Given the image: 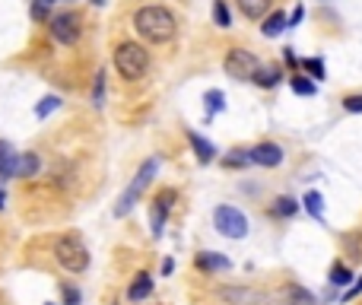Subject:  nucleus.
I'll return each instance as SVG.
<instances>
[{"instance_id":"nucleus-26","label":"nucleus","mask_w":362,"mask_h":305,"mask_svg":"<svg viewBox=\"0 0 362 305\" xmlns=\"http://www.w3.org/2000/svg\"><path fill=\"white\" fill-rule=\"evenodd\" d=\"M213 23L219 25V29H229V25H232V13H229L226 0H213Z\"/></svg>"},{"instance_id":"nucleus-27","label":"nucleus","mask_w":362,"mask_h":305,"mask_svg":"<svg viewBox=\"0 0 362 305\" xmlns=\"http://www.w3.org/2000/svg\"><path fill=\"white\" fill-rule=\"evenodd\" d=\"M349 280H353V270H349L346 264L330 267V286H349Z\"/></svg>"},{"instance_id":"nucleus-15","label":"nucleus","mask_w":362,"mask_h":305,"mask_svg":"<svg viewBox=\"0 0 362 305\" xmlns=\"http://www.w3.org/2000/svg\"><path fill=\"white\" fill-rule=\"evenodd\" d=\"M283 299H286L289 305H318V296H315V292H308L305 286H298V283L283 286Z\"/></svg>"},{"instance_id":"nucleus-10","label":"nucleus","mask_w":362,"mask_h":305,"mask_svg":"<svg viewBox=\"0 0 362 305\" xmlns=\"http://www.w3.org/2000/svg\"><path fill=\"white\" fill-rule=\"evenodd\" d=\"M251 162H254V165H264V169H277V165L283 162V146H279V143H270V140H264V143L251 146Z\"/></svg>"},{"instance_id":"nucleus-23","label":"nucleus","mask_w":362,"mask_h":305,"mask_svg":"<svg viewBox=\"0 0 362 305\" xmlns=\"http://www.w3.org/2000/svg\"><path fill=\"white\" fill-rule=\"evenodd\" d=\"M302 203H305V210H308L315 220H324V197L318 194V191H308V194L302 197Z\"/></svg>"},{"instance_id":"nucleus-8","label":"nucleus","mask_w":362,"mask_h":305,"mask_svg":"<svg viewBox=\"0 0 362 305\" xmlns=\"http://www.w3.org/2000/svg\"><path fill=\"white\" fill-rule=\"evenodd\" d=\"M178 201V191L175 188H162L156 197L150 201V213H152V239H159L165 229V220H169L171 207H175Z\"/></svg>"},{"instance_id":"nucleus-21","label":"nucleus","mask_w":362,"mask_h":305,"mask_svg":"<svg viewBox=\"0 0 362 305\" xmlns=\"http://www.w3.org/2000/svg\"><path fill=\"white\" fill-rule=\"evenodd\" d=\"M203 105H207V118H213V114H219L222 108H226V95H222L219 89H207V95H203Z\"/></svg>"},{"instance_id":"nucleus-18","label":"nucleus","mask_w":362,"mask_h":305,"mask_svg":"<svg viewBox=\"0 0 362 305\" xmlns=\"http://www.w3.org/2000/svg\"><path fill=\"white\" fill-rule=\"evenodd\" d=\"M38 169H42V159H38V152H19L16 178H35Z\"/></svg>"},{"instance_id":"nucleus-16","label":"nucleus","mask_w":362,"mask_h":305,"mask_svg":"<svg viewBox=\"0 0 362 305\" xmlns=\"http://www.w3.org/2000/svg\"><path fill=\"white\" fill-rule=\"evenodd\" d=\"M279 80H283V70H279L277 64H260V67H258V73H254V80H251V83H258L260 89H273Z\"/></svg>"},{"instance_id":"nucleus-33","label":"nucleus","mask_w":362,"mask_h":305,"mask_svg":"<svg viewBox=\"0 0 362 305\" xmlns=\"http://www.w3.org/2000/svg\"><path fill=\"white\" fill-rule=\"evenodd\" d=\"M359 292H362V277H359V283H356V286H349V289L343 292V302H349V299H356V296H359Z\"/></svg>"},{"instance_id":"nucleus-13","label":"nucleus","mask_w":362,"mask_h":305,"mask_svg":"<svg viewBox=\"0 0 362 305\" xmlns=\"http://www.w3.org/2000/svg\"><path fill=\"white\" fill-rule=\"evenodd\" d=\"M194 264L200 267L203 273H219V270H229V267H232V261H229L226 254H219V251H200Z\"/></svg>"},{"instance_id":"nucleus-37","label":"nucleus","mask_w":362,"mask_h":305,"mask_svg":"<svg viewBox=\"0 0 362 305\" xmlns=\"http://www.w3.org/2000/svg\"><path fill=\"white\" fill-rule=\"evenodd\" d=\"M264 305H289L286 299H264Z\"/></svg>"},{"instance_id":"nucleus-28","label":"nucleus","mask_w":362,"mask_h":305,"mask_svg":"<svg viewBox=\"0 0 362 305\" xmlns=\"http://www.w3.org/2000/svg\"><path fill=\"white\" fill-rule=\"evenodd\" d=\"M92 105L95 108L105 105V70H99V73H95V80H92Z\"/></svg>"},{"instance_id":"nucleus-24","label":"nucleus","mask_w":362,"mask_h":305,"mask_svg":"<svg viewBox=\"0 0 362 305\" xmlns=\"http://www.w3.org/2000/svg\"><path fill=\"white\" fill-rule=\"evenodd\" d=\"M296 210H298V203L292 201V197H277V201H273V207H270V213L273 216H296Z\"/></svg>"},{"instance_id":"nucleus-19","label":"nucleus","mask_w":362,"mask_h":305,"mask_svg":"<svg viewBox=\"0 0 362 305\" xmlns=\"http://www.w3.org/2000/svg\"><path fill=\"white\" fill-rule=\"evenodd\" d=\"M283 29H289V19H286V13H270V16L264 19V25H260V32H264V38H277Z\"/></svg>"},{"instance_id":"nucleus-38","label":"nucleus","mask_w":362,"mask_h":305,"mask_svg":"<svg viewBox=\"0 0 362 305\" xmlns=\"http://www.w3.org/2000/svg\"><path fill=\"white\" fill-rule=\"evenodd\" d=\"M4 207H6V191L0 188V210H4Z\"/></svg>"},{"instance_id":"nucleus-12","label":"nucleus","mask_w":362,"mask_h":305,"mask_svg":"<svg viewBox=\"0 0 362 305\" xmlns=\"http://www.w3.org/2000/svg\"><path fill=\"white\" fill-rule=\"evenodd\" d=\"M188 143H191V150H194V156L200 165H210L216 159V146L210 143L207 137H200L197 131H188Z\"/></svg>"},{"instance_id":"nucleus-4","label":"nucleus","mask_w":362,"mask_h":305,"mask_svg":"<svg viewBox=\"0 0 362 305\" xmlns=\"http://www.w3.org/2000/svg\"><path fill=\"white\" fill-rule=\"evenodd\" d=\"M156 172H159V156H150V159H146V162L137 169V175L131 178V184L124 188V194H121L118 207H114V216H118V220H121V216H127V213L133 210V203L143 197V191L150 188V181L156 178Z\"/></svg>"},{"instance_id":"nucleus-35","label":"nucleus","mask_w":362,"mask_h":305,"mask_svg":"<svg viewBox=\"0 0 362 305\" xmlns=\"http://www.w3.org/2000/svg\"><path fill=\"white\" fill-rule=\"evenodd\" d=\"M283 61L289 64V67H302V61H298V57L292 54V48H286V51H283Z\"/></svg>"},{"instance_id":"nucleus-7","label":"nucleus","mask_w":362,"mask_h":305,"mask_svg":"<svg viewBox=\"0 0 362 305\" xmlns=\"http://www.w3.org/2000/svg\"><path fill=\"white\" fill-rule=\"evenodd\" d=\"M222 67H226V73L232 76V80H254L260 61L251 54V51H245V48H229Z\"/></svg>"},{"instance_id":"nucleus-30","label":"nucleus","mask_w":362,"mask_h":305,"mask_svg":"<svg viewBox=\"0 0 362 305\" xmlns=\"http://www.w3.org/2000/svg\"><path fill=\"white\" fill-rule=\"evenodd\" d=\"M302 70H308L315 80H324V76H327V73H324V61H321V57H308V61H302Z\"/></svg>"},{"instance_id":"nucleus-32","label":"nucleus","mask_w":362,"mask_h":305,"mask_svg":"<svg viewBox=\"0 0 362 305\" xmlns=\"http://www.w3.org/2000/svg\"><path fill=\"white\" fill-rule=\"evenodd\" d=\"M343 108H346V112H353V114H359L362 112V92L359 95H346V99H343Z\"/></svg>"},{"instance_id":"nucleus-40","label":"nucleus","mask_w":362,"mask_h":305,"mask_svg":"<svg viewBox=\"0 0 362 305\" xmlns=\"http://www.w3.org/2000/svg\"><path fill=\"white\" fill-rule=\"evenodd\" d=\"M48 305H54V302H48Z\"/></svg>"},{"instance_id":"nucleus-31","label":"nucleus","mask_w":362,"mask_h":305,"mask_svg":"<svg viewBox=\"0 0 362 305\" xmlns=\"http://www.w3.org/2000/svg\"><path fill=\"white\" fill-rule=\"evenodd\" d=\"M292 92H298V95H315V80H305V76H292Z\"/></svg>"},{"instance_id":"nucleus-5","label":"nucleus","mask_w":362,"mask_h":305,"mask_svg":"<svg viewBox=\"0 0 362 305\" xmlns=\"http://www.w3.org/2000/svg\"><path fill=\"white\" fill-rule=\"evenodd\" d=\"M213 226H216V232L226 235V239H245L248 235V216L241 213L239 207L222 203V207L213 210Z\"/></svg>"},{"instance_id":"nucleus-41","label":"nucleus","mask_w":362,"mask_h":305,"mask_svg":"<svg viewBox=\"0 0 362 305\" xmlns=\"http://www.w3.org/2000/svg\"><path fill=\"white\" fill-rule=\"evenodd\" d=\"M159 305H165V302H159Z\"/></svg>"},{"instance_id":"nucleus-11","label":"nucleus","mask_w":362,"mask_h":305,"mask_svg":"<svg viewBox=\"0 0 362 305\" xmlns=\"http://www.w3.org/2000/svg\"><path fill=\"white\" fill-rule=\"evenodd\" d=\"M152 296V277L146 270H140L137 277L131 280V286H127V302H146V299Z\"/></svg>"},{"instance_id":"nucleus-20","label":"nucleus","mask_w":362,"mask_h":305,"mask_svg":"<svg viewBox=\"0 0 362 305\" xmlns=\"http://www.w3.org/2000/svg\"><path fill=\"white\" fill-rule=\"evenodd\" d=\"M54 4L57 0H32V6H29L32 23H51V6Z\"/></svg>"},{"instance_id":"nucleus-39","label":"nucleus","mask_w":362,"mask_h":305,"mask_svg":"<svg viewBox=\"0 0 362 305\" xmlns=\"http://www.w3.org/2000/svg\"><path fill=\"white\" fill-rule=\"evenodd\" d=\"M92 4H95V6H99V4H105V0H92Z\"/></svg>"},{"instance_id":"nucleus-25","label":"nucleus","mask_w":362,"mask_h":305,"mask_svg":"<svg viewBox=\"0 0 362 305\" xmlns=\"http://www.w3.org/2000/svg\"><path fill=\"white\" fill-rule=\"evenodd\" d=\"M57 108H61V95H44V99L35 105V118L44 121L51 112H57Z\"/></svg>"},{"instance_id":"nucleus-6","label":"nucleus","mask_w":362,"mask_h":305,"mask_svg":"<svg viewBox=\"0 0 362 305\" xmlns=\"http://www.w3.org/2000/svg\"><path fill=\"white\" fill-rule=\"evenodd\" d=\"M48 32H51V38H54L57 44H76L80 42V35H83V25H80V16H76L73 10H64V13H54L51 16V23H48Z\"/></svg>"},{"instance_id":"nucleus-29","label":"nucleus","mask_w":362,"mask_h":305,"mask_svg":"<svg viewBox=\"0 0 362 305\" xmlns=\"http://www.w3.org/2000/svg\"><path fill=\"white\" fill-rule=\"evenodd\" d=\"M61 296H64V305H80L83 302L80 286H73V283H61Z\"/></svg>"},{"instance_id":"nucleus-14","label":"nucleus","mask_w":362,"mask_h":305,"mask_svg":"<svg viewBox=\"0 0 362 305\" xmlns=\"http://www.w3.org/2000/svg\"><path fill=\"white\" fill-rule=\"evenodd\" d=\"M16 162H19V152L13 150V143L10 140H0V181L16 178Z\"/></svg>"},{"instance_id":"nucleus-17","label":"nucleus","mask_w":362,"mask_h":305,"mask_svg":"<svg viewBox=\"0 0 362 305\" xmlns=\"http://www.w3.org/2000/svg\"><path fill=\"white\" fill-rule=\"evenodd\" d=\"M235 4H239L241 16H248V19H267L273 0H235Z\"/></svg>"},{"instance_id":"nucleus-34","label":"nucleus","mask_w":362,"mask_h":305,"mask_svg":"<svg viewBox=\"0 0 362 305\" xmlns=\"http://www.w3.org/2000/svg\"><path fill=\"white\" fill-rule=\"evenodd\" d=\"M305 19V6H296V10H292V16H289V29L292 25H298Z\"/></svg>"},{"instance_id":"nucleus-22","label":"nucleus","mask_w":362,"mask_h":305,"mask_svg":"<svg viewBox=\"0 0 362 305\" xmlns=\"http://www.w3.org/2000/svg\"><path fill=\"white\" fill-rule=\"evenodd\" d=\"M222 165L226 169H245V165H251V150H232L229 156H222Z\"/></svg>"},{"instance_id":"nucleus-2","label":"nucleus","mask_w":362,"mask_h":305,"mask_svg":"<svg viewBox=\"0 0 362 305\" xmlns=\"http://www.w3.org/2000/svg\"><path fill=\"white\" fill-rule=\"evenodd\" d=\"M51 254H54L57 267H64L67 273H86L89 270V248L86 241L80 239L76 232H64L54 239V245H51Z\"/></svg>"},{"instance_id":"nucleus-9","label":"nucleus","mask_w":362,"mask_h":305,"mask_svg":"<svg viewBox=\"0 0 362 305\" xmlns=\"http://www.w3.org/2000/svg\"><path fill=\"white\" fill-rule=\"evenodd\" d=\"M219 299L226 305H264V292L251 286H222Z\"/></svg>"},{"instance_id":"nucleus-3","label":"nucleus","mask_w":362,"mask_h":305,"mask_svg":"<svg viewBox=\"0 0 362 305\" xmlns=\"http://www.w3.org/2000/svg\"><path fill=\"white\" fill-rule=\"evenodd\" d=\"M114 61V70L121 73V80L127 83H140L150 70V51L143 48L140 42H121L111 54Z\"/></svg>"},{"instance_id":"nucleus-36","label":"nucleus","mask_w":362,"mask_h":305,"mask_svg":"<svg viewBox=\"0 0 362 305\" xmlns=\"http://www.w3.org/2000/svg\"><path fill=\"white\" fill-rule=\"evenodd\" d=\"M171 270H175V261H171V258H169V261H162V273H165V277H169Z\"/></svg>"},{"instance_id":"nucleus-1","label":"nucleus","mask_w":362,"mask_h":305,"mask_svg":"<svg viewBox=\"0 0 362 305\" xmlns=\"http://www.w3.org/2000/svg\"><path fill=\"white\" fill-rule=\"evenodd\" d=\"M133 29L140 38H146L150 44H165L178 35V19L169 6L146 4L133 13Z\"/></svg>"}]
</instances>
